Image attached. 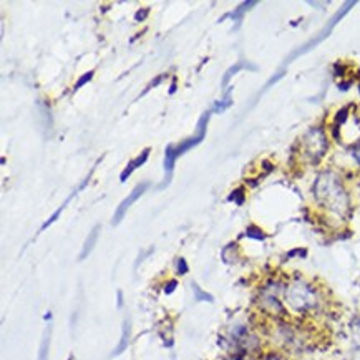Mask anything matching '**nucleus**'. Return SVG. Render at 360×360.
I'll use <instances>...</instances> for the list:
<instances>
[{"instance_id":"nucleus-1","label":"nucleus","mask_w":360,"mask_h":360,"mask_svg":"<svg viewBox=\"0 0 360 360\" xmlns=\"http://www.w3.org/2000/svg\"><path fill=\"white\" fill-rule=\"evenodd\" d=\"M314 194L322 208L339 218H343L349 211V196L343 190L339 176L334 174L332 171L319 174L316 185H314Z\"/></svg>"},{"instance_id":"nucleus-11","label":"nucleus","mask_w":360,"mask_h":360,"mask_svg":"<svg viewBox=\"0 0 360 360\" xmlns=\"http://www.w3.org/2000/svg\"><path fill=\"white\" fill-rule=\"evenodd\" d=\"M193 292H194V301H198V302H212L211 294L204 292V290L199 288L198 284H194V282H193Z\"/></svg>"},{"instance_id":"nucleus-17","label":"nucleus","mask_w":360,"mask_h":360,"mask_svg":"<svg viewBox=\"0 0 360 360\" xmlns=\"http://www.w3.org/2000/svg\"><path fill=\"white\" fill-rule=\"evenodd\" d=\"M176 286H178V282H176V281H171L170 284H166V288H165V292H166V294H171V292H173V290H174Z\"/></svg>"},{"instance_id":"nucleus-4","label":"nucleus","mask_w":360,"mask_h":360,"mask_svg":"<svg viewBox=\"0 0 360 360\" xmlns=\"http://www.w3.org/2000/svg\"><path fill=\"white\" fill-rule=\"evenodd\" d=\"M212 112H206L203 114L201 118H199L198 121V132L193 138H190V140L183 141L179 146H174V154L176 158H179L181 154H185L186 151H190L191 148H194L196 145H198L199 141L204 140V137H206V128H208V121H210V117H211Z\"/></svg>"},{"instance_id":"nucleus-9","label":"nucleus","mask_w":360,"mask_h":360,"mask_svg":"<svg viewBox=\"0 0 360 360\" xmlns=\"http://www.w3.org/2000/svg\"><path fill=\"white\" fill-rule=\"evenodd\" d=\"M176 154H174V146H168L166 148V154H165V173H166V185L170 183L171 173H173V168H174V161H176ZM165 185V186H166Z\"/></svg>"},{"instance_id":"nucleus-5","label":"nucleus","mask_w":360,"mask_h":360,"mask_svg":"<svg viewBox=\"0 0 360 360\" xmlns=\"http://www.w3.org/2000/svg\"><path fill=\"white\" fill-rule=\"evenodd\" d=\"M148 183H143V185H138L137 188H134V190L132 191V193L128 194V198L126 199H123V201H121V204L120 206L117 208V211H114V216H113V226H117V224H120V221L125 218V214H126V211L130 210V206H132V204L137 201L138 198H140V196L145 193L146 190H148Z\"/></svg>"},{"instance_id":"nucleus-10","label":"nucleus","mask_w":360,"mask_h":360,"mask_svg":"<svg viewBox=\"0 0 360 360\" xmlns=\"http://www.w3.org/2000/svg\"><path fill=\"white\" fill-rule=\"evenodd\" d=\"M50 337H52V327L48 326V329L45 330L42 346H40V357L39 360H48V349H50Z\"/></svg>"},{"instance_id":"nucleus-22","label":"nucleus","mask_w":360,"mask_h":360,"mask_svg":"<svg viewBox=\"0 0 360 360\" xmlns=\"http://www.w3.org/2000/svg\"><path fill=\"white\" fill-rule=\"evenodd\" d=\"M123 306V294H121V290H118V308H121Z\"/></svg>"},{"instance_id":"nucleus-8","label":"nucleus","mask_w":360,"mask_h":360,"mask_svg":"<svg viewBox=\"0 0 360 360\" xmlns=\"http://www.w3.org/2000/svg\"><path fill=\"white\" fill-rule=\"evenodd\" d=\"M100 229H101L100 226L93 228L87 239H85L83 249H81V252H80V261L87 259V257L90 256V252L93 251V248H95V244H97V241H98V236H100Z\"/></svg>"},{"instance_id":"nucleus-23","label":"nucleus","mask_w":360,"mask_h":360,"mask_svg":"<svg viewBox=\"0 0 360 360\" xmlns=\"http://www.w3.org/2000/svg\"><path fill=\"white\" fill-rule=\"evenodd\" d=\"M176 92V81H173V85H171V90H170V93H174Z\"/></svg>"},{"instance_id":"nucleus-19","label":"nucleus","mask_w":360,"mask_h":360,"mask_svg":"<svg viewBox=\"0 0 360 360\" xmlns=\"http://www.w3.org/2000/svg\"><path fill=\"white\" fill-rule=\"evenodd\" d=\"M161 81H163V75H161V77H158V79H157V80H154V81H151V83H150V87H148V88H146V92H148V90H150V88L157 87V85H159V83H161Z\"/></svg>"},{"instance_id":"nucleus-13","label":"nucleus","mask_w":360,"mask_h":360,"mask_svg":"<svg viewBox=\"0 0 360 360\" xmlns=\"http://www.w3.org/2000/svg\"><path fill=\"white\" fill-rule=\"evenodd\" d=\"M244 67V65L243 63H237L236 65V67H231V68H229V70L226 72V75H224V79H223V85H224V87H226V85H228V81L229 80H231V77L232 75H234V73H237V72H239L241 70V68H243Z\"/></svg>"},{"instance_id":"nucleus-15","label":"nucleus","mask_w":360,"mask_h":360,"mask_svg":"<svg viewBox=\"0 0 360 360\" xmlns=\"http://www.w3.org/2000/svg\"><path fill=\"white\" fill-rule=\"evenodd\" d=\"M246 234H248V236H251V237H254V239H264V234H263V232L257 231L256 228H249Z\"/></svg>"},{"instance_id":"nucleus-2","label":"nucleus","mask_w":360,"mask_h":360,"mask_svg":"<svg viewBox=\"0 0 360 360\" xmlns=\"http://www.w3.org/2000/svg\"><path fill=\"white\" fill-rule=\"evenodd\" d=\"M284 302L296 314H308L317 309L319 294L309 282L296 279L284 289Z\"/></svg>"},{"instance_id":"nucleus-12","label":"nucleus","mask_w":360,"mask_h":360,"mask_svg":"<svg viewBox=\"0 0 360 360\" xmlns=\"http://www.w3.org/2000/svg\"><path fill=\"white\" fill-rule=\"evenodd\" d=\"M229 105H231V92H228V93H226V97H224V100H223V101H219V103H216V105H214V108H212L211 112H216V113L224 112V110H226Z\"/></svg>"},{"instance_id":"nucleus-16","label":"nucleus","mask_w":360,"mask_h":360,"mask_svg":"<svg viewBox=\"0 0 360 360\" xmlns=\"http://www.w3.org/2000/svg\"><path fill=\"white\" fill-rule=\"evenodd\" d=\"M176 268H178V274H186L188 272V264H186L185 259H178V266H176Z\"/></svg>"},{"instance_id":"nucleus-6","label":"nucleus","mask_w":360,"mask_h":360,"mask_svg":"<svg viewBox=\"0 0 360 360\" xmlns=\"http://www.w3.org/2000/svg\"><path fill=\"white\" fill-rule=\"evenodd\" d=\"M148 154H150V148H146V150L143 151V153L140 154V157L132 159V161H130L128 165H126V168L123 170V173L120 174V181H121V183H125V181H126V178H128V176L132 174L133 171L137 170V168H140V166L143 165V163L146 161V159H148Z\"/></svg>"},{"instance_id":"nucleus-3","label":"nucleus","mask_w":360,"mask_h":360,"mask_svg":"<svg viewBox=\"0 0 360 360\" xmlns=\"http://www.w3.org/2000/svg\"><path fill=\"white\" fill-rule=\"evenodd\" d=\"M304 150H306V157L312 159V161H317L324 157L326 150H327V138L322 130L312 128L310 132L304 137Z\"/></svg>"},{"instance_id":"nucleus-21","label":"nucleus","mask_w":360,"mask_h":360,"mask_svg":"<svg viewBox=\"0 0 360 360\" xmlns=\"http://www.w3.org/2000/svg\"><path fill=\"white\" fill-rule=\"evenodd\" d=\"M354 157H355V159H357L359 165H360V145L355 146V148H354Z\"/></svg>"},{"instance_id":"nucleus-14","label":"nucleus","mask_w":360,"mask_h":360,"mask_svg":"<svg viewBox=\"0 0 360 360\" xmlns=\"http://www.w3.org/2000/svg\"><path fill=\"white\" fill-rule=\"evenodd\" d=\"M92 77H93V72H88V73H85V75L81 77V79H80L79 81H77V85H75V90H79V88L83 87V85L87 83V81L92 80Z\"/></svg>"},{"instance_id":"nucleus-20","label":"nucleus","mask_w":360,"mask_h":360,"mask_svg":"<svg viewBox=\"0 0 360 360\" xmlns=\"http://www.w3.org/2000/svg\"><path fill=\"white\" fill-rule=\"evenodd\" d=\"M146 14H148V10H140V12H137V15H134V19H137V20H141V19H145V15Z\"/></svg>"},{"instance_id":"nucleus-7","label":"nucleus","mask_w":360,"mask_h":360,"mask_svg":"<svg viewBox=\"0 0 360 360\" xmlns=\"http://www.w3.org/2000/svg\"><path fill=\"white\" fill-rule=\"evenodd\" d=\"M130 339H132V326H130V319L123 321V329H121V339L118 343L117 349L113 350V355H120L121 352H125L130 346Z\"/></svg>"},{"instance_id":"nucleus-18","label":"nucleus","mask_w":360,"mask_h":360,"mask_svg":"<svg viewBox=\"0 0 360 360\" xmlns=\"http://www.w3.org/2000/svg\"><path fill=\"white\" fill-rule=\"evenodd\" d=\"M354 339L355 342L360 343V322H357V326L354 327Z\"/></svg>"}]
</instances>
